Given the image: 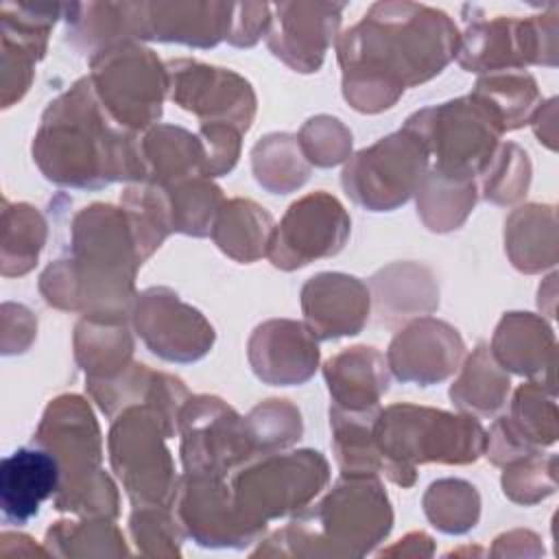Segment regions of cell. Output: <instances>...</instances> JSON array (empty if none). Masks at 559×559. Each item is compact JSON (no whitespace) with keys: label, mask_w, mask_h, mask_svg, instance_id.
Instances as JSON below:
<instances>
[{"label":"cell","mask_w":559,"mask_h":559,"mask_svg":"<svg viewBox=\"0 0 559 559\" xmlns=\"http://www.w3.org/2000/svg\"><path fill=\"white\" fill-rule=\"evenodd\" d=\"M452 20L426 4L378 2L336 39L343 96L362 114L397 103L406 87L437 76L459 48Z\"/></svg>","instance_id":"obj_1"},{"label":"cell","mask_w":559,"mask_h":559,"mask_svg":"<svg viewBox=\"0 0 559 559\" xmlns=\"http://www.w3.org/2000/svg\"><path fill=\"white\" fill-rule=\"evenodd\" d=\"M142 135L122 129L100 105L90 76L48 103L33 138V159L63 188L98 190L144 181Z\"/></svg>","instance_id":"obj_2"},{"label":"cell","mask_w":559,"mask_h":559,"mask_svg":"<svg viewBox=\"0 0 559 559\" xmlns=\"http://www.w3.org/2000/svg\"><path fill=\"white\" fill-rule=\"evenodd\" d=\"M70 255L48 264L39 277L44 299L85 319L124 321L135 301L133 280L144 264L122 207L92 203L70 225Z\"/></svg>","instance_id":"obj_3"},{"label":"cell","mask_w":559,"mask_h":559,"mask_svg":"<svg viewBox=\"0 0 559 559\" xmlns=\"http://www.w3.org/2000/svg\"><path fill=\"white\" fill-rule=\"evenodd\" d=\"M393 526L378 476H343L314 507H304L253 555L365 557Z\"/></svg>","instance_id":"obj_4"},{"label":"cell","mask_w":559,"mask_h":559,"mask_svg":"<svg viewBox=\"0 0 559 559\" xmlns=\"http://www.w3.org/2000/svg\"><path fill=\"white\" fill-rule=\"evenodd\" d=\"M33 443L48 450L61 467V485L52 500L57 511L109 520L118 515L116 485L100 467L98 421L81 395L66 393L50 400Z\"/></svg>","instance_id":"obj_5"},{"label":"cell","mask_w":559,"mask_h":559,"mask_svg":"<svg viewBox=\"0 0 559 559\" xmlns=\"http://www.w3.org/2000/svg\"><path fill=\"white\" fill-rule=\"evenodd\" d=\"M371 432L382 474L400 487L415 485L417 465L474 463L487 445V432L474 415H454L415 404L380 408Z\"/></svg>","instance_id":"obj_6"},{"label":"cell","mask_w":559,"mask_h":559,"mask_svg":"<svg viewBox=\"0 0 559 559\" xmlns=\"http://www.w3.org/2000/svg\"><path fill=\"white\" fill-rule=\"evenodd\" d=\"M177 424L153 404H133L114 419L107 437L109 463L133 507H170L177 480L166 439Z\"/></svg>","instance_id":"obj_7"},{"label":"cell","mask_w":559,"mask_h":559,"mask_svg":"<svg viewBox=\"0 0 559 559\" xmlns=\"http://www.w3.org/2000/svg\"><path fill=\"white\" fill-rule=\"evenodd\" d=\"M402 129L421 140L435 159L432 170L461 181L480 177L504 133L493 111L472 94L424 107Z\"/></svg>","instance_id":"obj_8"},{"label":"cell","mask_w":559,"mask_h":559,"mask_svg":"<svg viewBox=\"0 0 559 559\" xmlns=\"http://www.w3.org/2000/svg\"><path fill=\"white\" fill-rule=\"evenodd\" d=\"M328 480L330 465L321 452L273 450L240 465L231 476V491L242 518L266 531L271 520L308 507Z\"/></svg>","instance_id":"obj_9"},{"label":"cell","mask_w":559,"mask_h":559,"mask_svg":"<svg viewBox=\"0 0 559 559\" xmlns=\"http://www.w3.org/2000/svg\"><path fill=\"white\" fill-rule=\"evenodd\" d=\"M87 74L100 105L127 131L157 124L168 92V70L151 48L133 41L109 46L90 59Z\"/></svg>","instance_id":"obj_10"},{"label":"cell","mask_w":559,"mask_h":559,"mask_svg":"<svg viewBox=\"0 0 559 559\" xmlns=\"http://www.w3.org/2000/svg\"><path fill=\"white\" fill-rule=\"evenodd\" d=\"M430 168L421 140L400 129L349 155L341 183L347 197L371 212H391L406 203Z\"/></svg>","instance_id":"obj_11"},{"label":"cell","mask_w":559,"mask_h":559,"mask_svg":"<svg viewBox=\"0 0 559 559\" xmlns=\"http://www.w3.org/2000/svg\"><path fill=\"white\" fill-rule=\"evenodd\" d=\"M181 463L190 474L227 476L262 454L247 417L216 395H188L177 417Z\"/></svg>","instance_id":"obj_12"},{"label":"cell","mask_w":559,"mask_h":559,"mask_svg":"<svg viewBox=\"0 0 559 559\" xmlns=\"http://www.w3.org/2000/svg\"><path fill=\"white\" fill-rule=\"evenodd\" d=\"M456 61L467 72H522L531 63H557V20H474L459 39Z\"/></svg>","instance_id":"obj_13"},{"label":"cell","mask_w":559,"mask_h":559,"mask_svg":"<svg viewBox=\"0 0 559 559\" xmlns=\"http://www.w3.org/2000/svg\"><path fill=\"white\" fill-rule=\"evenodd\" d=\"M352 221L341 201L325 190L310 192L288 205L275 225L266 258L282 271L301 269L336 255L349 238Z\"/></svg>","instance_id":"obj_14"},{"label":"cell","mask_w":559,"mask_h":559,"mask_svg":"<svg viewBox=\"0 0 559 559\" xmlns=\"http://www.w3.org/2000/svg\"><path fill=\"white\" fill-rule=\"evenodd\" d=\"M218 474L183 472L177 480L173 511L188 537L205 548H245L264 531L242 518L231 483Z\"/></svg>","instance_id":"obj_15"},{"label":"cell","mask_w":559,"mask_h":559,"mask_svg":"<svg viewBox=\"0 0 559 559\" xmlns=\"http://www.w3.org/2000/svg\"><path fill=\"white\" fill-rule=\"evenodd\" d=\"M168 96L201 122H225L247 131L255 116V94L240 74L192 59L166 63Z\"/></svg>","instance_id":"obj_16"},{"label":"cell","mask_w":559,"mask_h":559,"mask_svg":"<svg viewBox=\"0 0 559 559\" xmlns=\"http://www.w3.org/2000/svg\"><path fill=\"white\" fill-rule=\"evenodd\" d=\"M131 323L144 345L170 362L203 358L214 345V328L170 288H146L131 306Z\"/></svg>","instance_id":"obj_17"},{"label":"cell","mask_w":559,"mask_h":559,"mask_svg":"<svg viewBox=\"0 0 559 559\" xmlns=\"http://www.w3.org/2000/svg\"><path fill=\"white\" fill-rule=\"evenodd\" d=\"M266 31L269 50L297 72H317L325 50L336 39L345 4L334 2H282L271 4Z\"/></svg>","instance_id":"obj_18"},{"label":"cell","mask_w":559,"mask_h":559,"mask_svg":"<svg viewBox=\"0 0 559 559\" xmlns=\"http://www.w3.org/2000/svg\"><path fill=\"white\" fill-rule=\"evenodd\" d=\"M465 345L461 334L445 321L421 317L402 328L386 352V365L400 382L435 384L452 376Z\"/></svg>","instance_id":"obj_19"},{"label":"cell","mask_w":559,"mask_h":559,"mask_svg":"<svg viewBox=\"0 0 559 559\" xmlns=\"http://www.w3.org/2000/svg\"><path fill=\"white\" fill-rule=\"evenodd\" d=\"M247 356L262 382L273 386L301 384L317 371L319 338L306 323L271 319L253 330Z\"/></svg>","instance_id":"obj_20"},{"label":"cell","mask_w":559,"mask_h":559,"mask_svg":"<svg viewBox=\"0 0 559 559\" xmlns=\"http://www.w3.org/2000/svg\"><path fill=\"white\" fill-rule=\"evenodd\" d=\"M371 308L367 284L345 273H319L301 288V310L306 325L317 338H338L358 334Z\"/></svg>","instance_id":"obj_21"},{"label":"cell","mask_w":559,"mask_h":559,"mask_svg":"<svg viewBox=\"0 0 559 559\" xmlns=\"http://www.w3.org/2000/svg\"><path fill=\"white\" fill-rule=\"evenodd\" d=\"M231 13L225 2H140L138 37L210 48L227 39Z\"/></svg>","instance_id":"obj_22"},{"label":"cell","mask_w":559,"mask_h":559,"mask_svg":"<svg viewBox=\"0 0 559 559\" xmlns=\"http://www.w3.org/2000/svg\"><path fill=\"white\" fill-rule=\"evenodd\" d=\"M61 485L57 459L39 448H17L0 463L2 522L22 526L39 513V504L55 496Z\"/></svg>","instance_id":"obj_23"},{"label":"cell","mask_w":559,"mask_h":559,"mask_svg":"<svg viewBox=\"0 0 559 559\" xmlns=\"http://www.w3.org/2000/svg\"><path fill=\"white\" fill-rule=\"evenodd\" d=\"M323 376L334 406L345 411L376 408L389 391L386 356L367 345H356L328 358Z\"/></svg>","instance_id":"obj_24"},{"label":"cell","mask_w":559,"mask_h":559,"mask_svg":"<svg viewBox=\"0 0 559 559\" xmlns=\"http://www.w3.org/2000/svg\"><path fill=\"white\" fill-rule=\"evenodd\" d=\"M489 352L504 371L539 378V382L544 371L552 378L555 334L542 317L507 312L496 328Z\"/></svg>","instance_id":"obj_25"},{"label":"cell","mask_w":559,"mask_h":559,"mask_svg":"<svg viewBox=\"0 0 559 559\" xmlns=\"http://www.w3.org/2000/svg\"><path fill=\"white\" fill-rule=\"evenodd\" d=\"M144 181L168 188L192 177H207L205 146L199 135L175 127L155 124L142 135Z\"/></svg>","instance_id":"obj_26"},{"label":"cell","mask_w":559,"mask_h":559,"mask_svg":"<svg viewBox=\"0 0 559 559\" xmlns=\"http://www.w3.org/2000/svg\"><path fill=\"white\" fill-rule=\"evenodd\" d=\"M376 310L382 323L404 321L411 317L428 314L439 306V288L430 269L400 262L382 269L371 280Z\"/></svg>","instance_id":"obj_27"},{"label":"cell","mask_w":559,"mask_h":559,"mask_svg":"<svg viewBox=\"0 0 559 559\" xmlns=\"http://www.w3.org/2000/svg\"><path fill=\"white\" fill-rule=\"evenodd\" d=\"M273 216L251 199H229L212 225L216 247L236 262H255L269 251Z\"/></svg>","instance_id":"obj_28"},{"label":"cell","mask_w":559,"mask_h":559,"mask_svg":"<svg viewBox=\"0 0 559 559\" xmlns=\"http://www.w3.org/2000/svg\"><path fill=\"white\" fill-rule=\"evenodd\" d=\"M557 221L552 205L528 203L511 212L504 223V247L511 264L537 273L557 260Z\"/></svg>","instance_id":"obj_29"},{"label":"cell","mask_w":559,"mask_h":559,"mask_svg":"<svg viewBox=\"0 0 559 559\" xmlns=\"http://www.w3.org/2000/svg\"><path fill=\"white\" fill-rule=\"evenodd\" d=\"M133 338L124 321L83 319L74 328V358L85 378H111L131 365Z\"/></svg>","instance_id":"obj_30"},{"label":"cell","mask_w":559,"mask_h":559,"mask_svg":"<svg viewBox=\"0 0 559 559\" xmlns=\"http://www.w3.org/2000/svg\"><path fill=\"white\" fill-rule=\"evenodd\" d=\"M509 389V373L496 362L489 345L478 343L472 356H467L461 376L450 386V397L463 413L489 417L504 406Z\"/></svg>","instance_id":"obj_31"},{"label":"cell","mask_w":559,"mask_h":559,"mask_svg":"<svg viewBox=\"0 0 559 559\" xmlns=\"http://www.w3.org/2000/svg\"><path fill=\"white\" fill-rule=\"evenodd\" d=\"M380 406L367 411H345L330 406L332 448L343 476H378L382 461L373 441V419Z\"/></svg>","instance_id":"obj_32"},{"label":"cell","mask_w":559,"mask_h":559,"mask_svg":"<svg viewBox=\"0 0 559 559\" xmlns=\"http://www.w3.org/2000/svg\"><path fill=\"white\" fill-rule=\"evenodd\" d=\"M417 214L432 231H450L463 225L478 199L476 181H461L428 168L417 188Z\"/></svg>","instance_id":"obj_33"},{"label":"cell","mask_w":559,"mask_h":559,"mask_svg":"<svg viewBox=\"0 0 559 559\" xmlns=\"http://www.w3.org/2000/svg\"><path fill=\"white\" fill-rule=\"evenodd\" d=\"M472 96L493 111L504 131L528 124L535 109L542 105L537 83L526 72L485 74L478 79Z\"/></svg>","instance_id":"obj_34"},{"label":"cell","mask_w":559,"mask_h":559,"mask_svg":"<svg viewBox=\"0 0 559 559\" xmlns=\"http://www.w3.org/2000/svg\"><path fill=\"white\" fill-rule=\"evenodd\" d=\"M251 166L258 183L273 194L301 188L310 175V162L304 157L297 135L290 133L260 138L251 151Z\"/></svg>","instance_id":"obj_35"},{"label":"cell","mask_w":559,"mask_h":559,"mask_svg":"<svg viewBox=\"0 0 559 559\" xmlns=\"http://www.w3.org/2000/svg\"><path fill=\"white\" fill-rule=\"evenodd\" d=\"M504 426L531 450L555 443L557 439V406L552 386L531 380L522 384L511 400L509 415L502 417Z\"/></svg>","instance_id":"obj_36"},{"label":"cell","mask_w":559,"mask_h":559,"mask_svg":"<svg viewBox=\"0 0 559 559\" xmlns=\"http://www.w3.org/2000/svg\"><path fill=\"white\" fill-rule=\"evenodd\" d=\"M44 548L55 557H118L129 555L122 533L109 518L55 522L44 537Z\"/></svg>","instance_id":"obj_37"},{"label":"cell","mask_w":559,"mask_h":559,"mask_svg":"<svg viewBox=\"0 0 559 559\" xmlns=\"http://www.w3.org/2000/svg\"><path fill=\"white\" fill-rule=\"evenodd\" d=\"M46 242V221L28 203L11 205L4 201L2 212V275H24L39 258Z\"/></svg>","instance_id":"obj_38"},{"label":"cell","mask_w":559,"mask_h":559,"mask_svg":"<svg viewBox=\"0 0 559 559\" xmlns=\"http://www.w3.org/2000/svg\"><path fill=\"white\" fill-rule=\"evenodd\" d=\"M170 207V227L188 236H210L221 210L223 192L210 177H192L164 188Z\"/></svg>","instance_id":"obj_39"},{"label":"cell","mask_w":559,"mask_h":559,"mask_svg":"<svg viewBox=\"0 0 559 559\" xmlns=\"http://www.w3.org/2000/svg\"><path fill=\"white\" fill-rule=\"evenodd\" d=\"M424 513L435 528L461 535L476 526L480 518V496L467 480L441 478L424 493Z\"/></svg>","instance_id":"obj_40"},{"label":"cell","mask_w":559,"mask_h":559,"mask_svg":"<svg viewBox=\"0 0 559 559\" xmlns=\"http://www.w3.org/2000/svg\"><path fill=\"white\" fill-rule=\"evenodd\" d=\"M531 183V164L526 151L518 144H498L493 157L480 173V194L496 205L520 201Z\"/></svg>","instance_id":"obj_41"},{"label":"cell","mask_w":559,"mask_h":559,"mask_svg":"<svg viewBox=\"0 0 559 559\" xmlns=\"http://www.w3.org/2000/svg\"><path fill=\"white\" fill-rule=\"evenodd\" d=\"M129 535L135 550L146 557H179L183 528L173 507H135L129 518Z\"/></svg>","instance_id":"obj_42"},{"label":"cell","mask_w":559,"mask_h":559,"mask_svg":"<svg viewBox=\"0 0 559 559\" xmlns=\"http://www.w3.org/2000/svg\"><path fill=\"white\" fill-rule=\"evenodd\" d=\"M555 463V454L544 456L542 452H533L507 463L502 472L504 496L520 504H535L544 500L557 487Z\"/></svg>","instance_id":"obj_43"},{"label":"cell","mask_w":559,"mask_h":559,"mask_svg":"<svg viewBox=\"0 0 559 559\" xmlns=\"http://www.w3.org/2000/svg\"><path fill=\"white\" fill-rule=\"evenodd\" d=\"M247 421L262 454L288 448L301 437L304 430L299 408H295L288 400H266L258 404L247 415Z\"/></svg>","instance_id":"obj_44"},{"label":"cell","mask_w":559,"mask_h":559,"mask_svg":"<svg viewBox=\"0 0 559 559\" xmlns=\"http://www.w3.org/2000/svg\"><path fill=\"white\" fill-rule=\"evenodd\" d=\"M297 142L301 146L304 157L321 168L336 166L349 159L352 153V133L338 118L332 116H317L310 118L299 135Z\"/></svg>","instance_id":"obj_45"},{"label":"cell","mask_w":559,"mask_h":559,"mask_svg":"<svg viewBox=\"0 0 559 559\" xmlns=\"http://www.w3.org/2000/svg\"><path fill=\"white\" fill-rule=\"evenodd\" d=\"M240 135L242 131L231 124L201 122L199 138L205 146L207 177H221L236 166L240 153Z\"/></svg>","instance_id":"obj_46"},{"label":"cell","mask_w":559,"mask_h":559,"mask_svg":"<svg viewBox=\"0 0 559 559\" xmlns=\"http://www.w3.org/2000/svg\"><path fill=\"white\" fill-rule=\"evenodd\" d=\"M271 26V4H234L227 41L231 46H253Z\"/></svg>","instance_id":"obj_47"},{"label":"cell","mask_w":559,"mask_h":559,"mask_svg":"<svg viewBox=\"0 0 559 559\" xmlns=\"http://www.w3.org/2000/svg\"><path fill=\"white\" fill-rule=\"evenodd\" d=\"M435 552L432 539L426 533H411L404 539H400L397 546H391L386 550H382L380 555H419V557H430Z\"/></svg>","instance_id":"obj_48"}]
</instances>
